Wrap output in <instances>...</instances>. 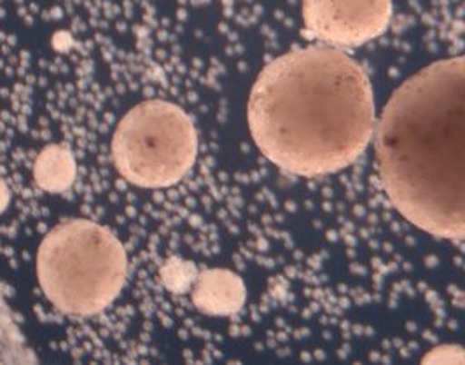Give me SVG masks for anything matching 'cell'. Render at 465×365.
<instances>
[{
    "mask_svg": "<svg viewBox=\"0 0 465 365\" xmlns=\"http://www.w3.org/2000/svg\"><path fill=\"white\" fill-rule=\"evenodd\" d=\"M247 121L257 149L282 170L334 173L357 160L374 133L371 83L338 49H296L261 70Z\"/></svg>",
    "mask_w": 465,
    "mask_h": 365,
    "instance_id": "1",
    "label": "cell"
},
{
    "mask_svg": "<svg viewBox=\"0 0 465 365\" xmlns=\"http://www.w3.org/2000/svg\"><path fill=\"white\" fill-rule=\"evenodd\" d=\"M383 189L413 226L465 240V56L406 79L374 126Z\"/></svg>",
    "mask_w": 465,
    "mask_h": 365,
    "instance_id": "2",
    "label": "cell"
},
{
    "mask_svg": "<svg viewBox=\"0 0 465 365\" xmlns=\"http://www.w3.org/2000/svg\"><path fill=\"white\" fill-rule=\"evenodd\" d=\"M37 280L56 310L92 317L119 296L126 280V252L109 229L88 219H69L45 236Z\"/></svg>",
    "mask_w": 465,
    "mask_h": 365,
    "instance_id": "3",
    "label": "cell"
},
{
    "mask_svg": "<svg viewBox=\"0 0 465 365\" xmlns=\"http://www.w3.org/2000/svg\"><path fill=\"white\" fill-rule=\"evenodd\" d=\"M198 154L191 117L175 104L147 100L117 123L113 160L126 182L163 189L181 182Z\"/></svg>",
    "mask_w": 465,
    "mask_h": 365,
    "instance_id": "4",
    "label": "cell"
},
{
    "mask_svg": "<svg viewBox=\"0 0 465 365\" xmlns=\"http://www.w3.org/2000/svg\"><path fill=\"white\" fill-rule=\"evenodd\" d=\"M392 0H302L304 34L332 46H361L381 35Z\"/></svg>",
    "mask_w": 465,
    "mask_h": 365,
    "instance_id": "5",
    "label": "cell"
},
{
    "mask_svg": "<svg viewBox=\"0 0 465 365\" xmlns=\"http://www.w3.org/2000/svg\"><path fill=\"white\" fill-rule=\"evenodd\" d=\"M245 297L243 280L228 270H207L194 280L193 302L205 315H232L243 306Z\"/></svg>",
    "mask_w": 465,
    "mask_h": 365,
    "instance_id": "6",
    "label": "cell"
},
{
    "mask_svg": "<svg viewBox=\"0 0 465 365\" xmlns=\"http://www.w3.org/2000/svg\"><path fill=\"white\" fill-rule=\"evenodd\" d=\"M34 177L45 191L62 192L74 182L75 164L69 151L60 145H49L35 161Z\"/></svg>",
    "mask_w": 465,
    "mask_h": 365,
    "instance_id": "7",
    "label": "cell"
},
{
    "mask_svg": "<svg viewBox=\"0 0 465 365\" xmlns=\"http://www.w3.org/2000/svg\"><path fill=\"white\" fill-rule=\"evenodd\" d=\"M163 278L164 283L173 291H184L191 281H194L189 264L186 266L184 262H179V261H177V266L164 268Z\"/></svg>",
    "mask_w": 465,
    "mask_h": 365,
    "instance_id": "8",
    "label": "cell"
},
{
    "mask_svg": "<svg viewBox=\"0 0 465 365\" xmlns=\"http://www.w3.org/2000/svg\"><path fill=\"white\" fill-rule=\"evenodd\" d=\"M423 362H442V364H450V362H465L464 350H455V348H436L432 350L429 355H425L421 359Z\"/></svg>",
    "mask_w": 465,
    "mask_h": 365,
    "instance_id": "9",
    "label": "cell"
},
{
    "mask_svg": "<svg viewBox=\"0 0 465 365\" xmlns=\"http://www.w3.org/2000/svg\"><path fill=\"white\" fill-rule=\"evenodd\" d=\"M9 203V192H7V187L5 183L0 181V213L4 212V208Z\"/></svg>",
    "mask_w": 465,
    "mask_h": 365,
    "instance_id": "10",
    "label": "cell"
}]
</instances>
